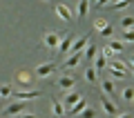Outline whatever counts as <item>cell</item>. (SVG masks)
<instances>
[{"label":"cell","instance_id":"13","mask_svg":"<svg viewBox=\"0 0 134 118\" xmlns=\"http://www.w3.org/2000/svg\"><path fill=\"white\" fill-rule=\"evenodd\" d=\"M96 54H98V47H96L94 43H87V45H85V49H83V58L92 62V60L96 58Z\"/></svg>","mask_w":134,"mask_h":118},{"label":"cell","instance_id":"14","mask_svg":"<svg viewBox=\"0 0 134 118\" xmlns=\"http://www.w3.org/2000/svg\"><path fill=\"white\" fill-rule=\"evenodd\" d=\"M74 85H76V80H74L72 76H60V78H58V87H60V89H65V91L74 89Z\"/></svg>","mask_w":134,"mask_h":118},{"label":"cell","instance_id":"4","mask_svg":"<svg viewBox=\"0 0 134 118\" xmlns=\"http://www.w3.org/2000/svg\"><path fill=\"white\" fill-rule=\"evenodd\" d=\"M58 43H60V36H58L56 31H47V33L43 36V45H45L47 49H52V51H56Z\"/></svg>","mask_w":134,"mask_h":118},{"label":"cell","instance_id":"26","mask_svg":"<svg viewBox=\"0 0 134 118\" xmlns=\"http://www.w3.org/2000/svg\"><path fill=\"white\" fill-rule=\"evenodd\" d=\"M110 78H112V80H123V78H127V74H125V71H116V69H110Z\"/></svg>","mask_w":134,"mask_h":118},{"label":"cell","instance_id":"28","mask_svg":"<svg viewBox=\"0 0 134 118\" xmlns=\"http://www.w3.org/2000/svg\"><path fill=\"white\" fill-rule=\"evenodd\" d=\"M123 43H134V27L123 29Z\"/></svg>","mask_w":134,"mask_h":118},{"label":"cell","instance_id":"15","mask_svg":"<svg viewBox=\"0 0 134 118\" xmlns=\"http://www.w3.org/2000/svg\"><path fill=\"white\" fill-rule=\"evenodd\" d=\"M52 114H54L56 118H63V116H65V107H63V103H60V100H56V98L52 100Z\"/></svg>","mask_w":134,"mask_h":118},{"label":"cell","instance_id":"25","mask_svg":"<svg viewBox=\"0 0 134 118\" xmlns=\"http://www.w3.org/2000/svg\"><path fill=\"white\" fill-rule=\"evenodd\" d=\"M121 27L123 29H132L134 27V16H123V18H121Z\"/></svg>","mask_w":134,"mask_h":118},{"label":"cell","instance_id":"17","mask_svg":"<svg viewBox=\"0 0 134 118\" xmlns=\"http://www.w3.org/2000/svg\"><path fill=\"white\" fill-rule=\"evenodd\" d=\"M100 89H103V94H105V96H112V94H114V80H112V78L100 80Z\"/></svg>","mask_w":134,"mask_h":118},{"label":"cell","instance_id":"8","mask_svg":"<svg viewBox=\"0 0 134 118\" xmlns=\"http://www.w3.org/2000/svg\"><path fill=\"white\" fill-rule=\"evenodd\" d=\"M87 43H90V33H83V36L74 38V43H72V47H69V51H83Z\"/></svg>","mask_w":134,"mask_h":118},{"label":"cell","instance_id":"29","mask_svg":"<svg viewBox=\"0 0 134 118\" xmlns=\"http://www.w3.org/2000/svg\"><path fill=\"white\" fill-rule=\"evenodd\" d=\"M123 100H134V87H125L123 89Z\"/></svg>","mask_w":134,"mask_h":118},{"label":"cell","instance_id":"35","mask_svg":"<svg viewBox=\"0 0 134 118\" xmlns=\"http://www.w3.org/2000/svg\"><path fill=\"white\" fill-rule=\"evenodd\" d=\"M94 5H96V0H90V11L94 9Z\"/></svg>","mask_w":134,"mask_h":118},{"label":"cell","instance_id":"23","mask_svg":"<svg viewBox=\"0 0 134 118\" xmlns=\"http://www.w3.org/2000/svg\"><path fill=\"white\" fill-rule=\"evenodd\" d=\"M11 91H14V87H11V82H5V85H0V98H9Z\"/></svg>","mask_w":134,"mask_h":118},{"label":"cell","instance_id":"19","mask_svg":"<svg viewBox=\"0 0 134 118\" xmlns=\"http://www.w3.org/2000/svg\"><path fill=\"white\" fill-rule=\"evenodd\" d=\"M107 65H110V69L125 71V74H127V62H123V60H107Z\"/></svg>","mask_w":134,"mask_h":118},{"label":"cell","instance_id":"24","mask_svg":"<svg viewBox=\"0 0 134 118\" xmlns=\"http://www.w3.org/2000/svg\"><path fill=\"white\" fill-rule=\"evenodd\" d=\"M78 118H96V109H94V107H90V105H87V107L83 109L81 114H78Z\"/></svg>","mask_w":134,"mask_h":118},{"label":"cell","instance_id":"9","mask_svg":"<svg viewBox=\"0 0 134 118\" xmlns=\"http://www.w3.org/2000/svg\"><path fill=\"white\" fill-rule=\"evenodd\" d=\"M72 43H74V33H67L65 38H60V43H58V54H69V47H72Z\"/></svg>","mask_w":134,"mask_h":118},{"label":"cell","instance_id":"12","mask_svg":"<svg viewBox=\"0 0 134 118\" xmlns=\"http://www.w3.org/2000/svg\"><path fill=\"white\" fill-rule=\"evenodd\" d=\"M87 14H90V0H78V7H76V20H83Z\"/></svg>","mask_w":134,"mask_h":118},{"label":"cell","instance_id":"11","mask_svg":"<svg viewBox=\"0 0 134 118\" xmlns=\"http://www.w3.org/2000/svg\"><path fill=\"white\" fill-rule=\"evenodd\" d=\"M85 107H87V100H85V98H83V96H81V98H78L76 103L72 105V107L67 109L65 114H72V116H78V114H81V111H83V109H85Z\"/></svg>","mask_w":134,"mask_h":118},{"label":"cell","instance_id":"34","mask_svg":"<svg viewBox=\"0 0 134 118\" xmlns=\"http://www.w3.org/2000/svg\"><path fill=\"white\" fill-rule=\"evenodd\" d=\"M119 118H134V114H121Z\"/></svg>","mask_w":134,"mask_h":118},{"label":"cell","instance_id":"32","mask_svg":"<svg viewBox=\"0 0 134 118\" xmlns=\"http://www.w3.org/2000/svg\"><path fill=\"white\" fill-rule=\"evenodd\" d=\"M112 0H96V5L94 7H105V5H110Z\"/></svg>","mask_w":134,"mask_h":118},{"label":"cell","instance_id":"10","mask_svg":"<svg viewBox=\"0 0 134 118\" xmlns=\"http://www.w3.org/2000/svg\"><path fill=\"white\" fill-rule=\"evenodd\" d=\"M78 98H81V94H78V91H74V89H69V91H67V94H65V98L60 100V103H63V107H65V111H67L69 107H72V105L76 103Z\"/></svg>","mask_w":134,"mask_h":118},{"label":"cell","instance_id":"3","mask_svg":"<svg viewBox=\"0 0 134 118\" xmlns=\"http://www.w3.org/2000/svg\"><path fill=\"white\" fill-rule=\"evenodd\" d=\"M38 96H40L38 89H16V91H11L9 98H14V100H31V98H38Z\"/></svg>","mask_w":134,"mask_h":118},{"label":"cell","instance_id":"22","mask_svg":"<svg viewBox=\"0 0 134 118\" xmlns=\"http://www.w3.org/2000/svg\"><path fill=\"white\" fill-rule=\"evenodd\" d=\"M134 0H114V2H110L112 9H125V7H130Z\"/></svg>","mask_w":134,"mask_h":118},{"label":"cell","instance_id":"36","mask_svg":"<svg viewBox=\"0 0 134 118\" xmlns=\"http://www.w3.org/2000/svg\"><path fill=\"white\" fill-rule=\"evenodd\" d=\"M127 71H132V74H134V65H127Z\"/></svg>","mask_w":134,"mask_h":118},{"label":"cell","instance_id":"18","mask_svg":"<svg viewBox=\"0 0 134 118\" xmlns=\"http://www.w3.org/2000/svg\"><path fill=\"white\" fill-rule=\"evenodd\" d=\"M92 62H94V65H92V67H94L96 71H100V69H105V67H107V58L103 56V54H100V56H96V58H94V60H92Z\"/></svg>","mask_w":134,"mask_h":118},{"label":"cell","instance_id":"5","mask_svg":"<svg viewBox=\"0 0 134 118\" xmlns=\"http://www.w3.org/2000/svg\"><path fill=\"white\" fill-rule=\"evenodd\" d=\"M100 107H103V111H105L107 116H116V114H119V107L110 100V96H100Z\"/></svg>","mask_w":134,"mask_h":118},{"label":"cell","instance_id":"39","mask_svg":"<svg viewBox=\"0 0 134 118\" xmlns=\"http://www.w3.org/2000/svg\"><path fill=\"white\" fill-rule=\"evenodd\" d=\"M132 103H134V100H132Z\"/></svg>","mask_w":134,"mask_h":118},{"label":"cell","instance_id":"16","mask_svg":"<svg viewBox=\"0 0 134 118\" xmlns=\"http://www.w3.org/2000/svg\"><path fill=\"white\" fill-rule=\"evenodd\" d=\"M16 78H18V87H20V89H29L31 82H29V74H27V71H18Z\"/></svg>","mask_w":134,"mask_h":118},{"label":"cell","instance_id":"31","mask_svg":"<svg viewBox=\"0 0 134 118\" xmlns=\"http://www.w3.org/2000/svg\"><path fill=\"white\" fill-rule=\"evenodd\" d=\"M100 54H103V56H105L107 60H112V58H114V51H112L110 47H103V51H100Z\"/></svg>","mask_w":134,"mask_h":118},{"label":"cell","instance_id":"20","mask_svg":"<svg viewBox=\"0 0 134 118\" xmlns=\"http://www.w3.org/2000/svg\"><path fill=\"white\" fill-rule=\"evenodd\" d=\"M85 80L87 82H98V71H96L94 67H87L85 69Z\"/></svg>","mask_w":134,"mask_h":118},{"label":"cell","instance_id":"27","mask_svg":"<svg viewBox=\"0 0 134 118\" xmlns=\"http://www.w3.org/2000/svg\"><path fill=\"white\" fill-rule=\"evenodd\" d=\"M98 33H100L103 38H112V33H114V29H112V25L107 22V25H105L103 29H98Z\"/></svg>","mask_w":134,"mask_h":118},{"label":"cell","instance_id":"1","mask_svg":"<svg viewBox=\"0 0 134 118\" xmlns=\"http://www.w3.org/2000/svg\"><path fill=\"white\" fill-rule=\"evenodd\" d=\"M56 69H58V65L56 62H43V65H38L36 67V76H38V78H49V76H54L56 74Z\"/></svg>","mask_w":134,"mask_h":118},{"label":"cell","instance_id":"37","mask_svg":"<svg viewBox=\"0 0 134 118\" xmlns=\"http://www.w3.org/2000/svg\"><path fill=\"white\" fill-rule=\"evenodd\" d=\"M130 65H134V58H132V60H130Z\"/></svg>","mask_w":134,"mask_h":118},{"label":"cell","instance_id":"7","mask_svg":"<svg viewBox=\"0 0 134 118\" xmlns=\"http://www.w3.org/2000/svg\"><path fill=\"white\" fill-rule=\"evenodd\" d=\"M81 60H83V51H69V58L65 60L63 69H74V67H76Z\"/></svg>","mask_w":134,"mask_h":118},{"label":"cell","instance_id":"30","mask_svg":"<svg viewBox=\"0 0 134 118\" xmlns=\"http://www.w3.org/2000/svg\"><path fill=\"white\" fill-rule=\"evenodd\" d=\"M105 25H107L105 18H96V20H94V29H96V31H98V29H103Z\"/></svg>","mask_w":134,"mask_h":118},{"label":"cell","instance_id":"33","mask_svg":"<svg viewBox=\"0 0 134 118\" xmlns=\"http://www.w3.org/2000/svg\"><path fill=\"white\" fill-rule=\"evenodd\" d=\"M20 118H38V116H34V114H25V111H23V114H20Z\"/></svg>","mask_w":134,"mask_h":118},{"label":"cell","instance_id":"21","mask_svg":"<svg viewBox=\"0 0 134 118\" xmlns=\"http://www.w3.org/2000/svg\"><path fill=\"white\" fill-rule=\"evenodd\" d=\"M107 47H110L114 54H121V51L125 49V45H123V40H110V45H107Z\"/></svg>","mask_w":134,"mask_h":118},{"label":"cell","instance_id":"2","mask_svg":"<svg viewBox=\"0 0 134 118\" xmlns=\"http://www.w3.org/2000/svg\"><path fill=\"white\" fill-rule=\"evenodd\" d=\"M27 107H29V105L25 103V100H16V103H11L9 107L2 111V116H5V118H9V116H20V114H23Z\"/></svg>","mask_w":134,"mask_h":118},{"label":"cell","instance_id":"6","mask_svg":"<svg viewBox=\"0 0 134 118\" xmlns=\"http://www.w3.org/2000/svg\"><path fill=\"white\" fill-rule=\"evenodd\" d=\"M54 11H56V16H58V18H63L65 22H72V20H74L72 9H69V7H65V5H56V7H54Z\"/></svg>","mask_w":134,"mask_h":118},{"label":"cell","instance_id":"38","mask_svg":"<svg viewBox=\"0 0 134 118\" xmlns=\"http://www.w3.org/2000/svg\"><path fill=\"white\" fill-rule=\"evenodd\" d=\"M112 2H114V0H112Z\"/></svg>","mask_w":134,"mask_h":118}]
</instances>
